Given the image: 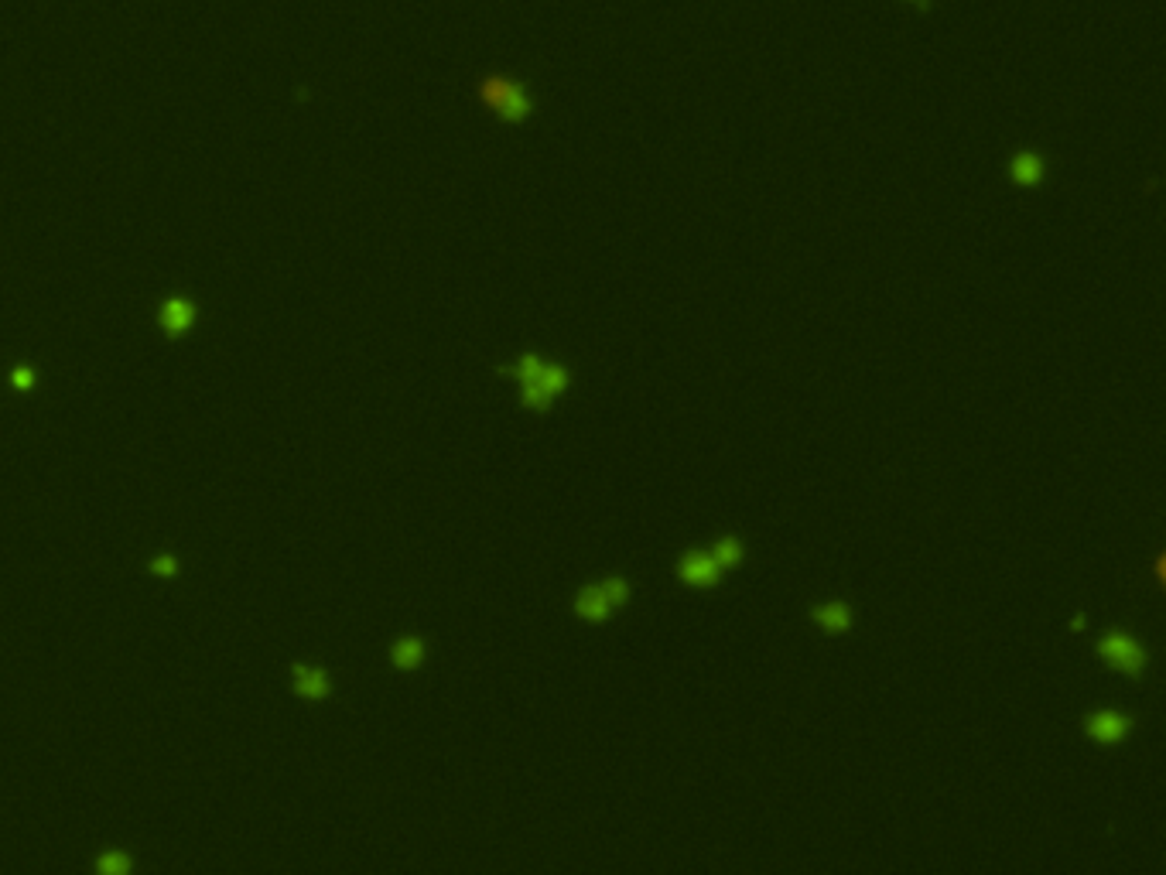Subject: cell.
Returning a JSON list of instances; mask_svg holds the SVG:
<instances>
[{
    "mask_svg": "<svg viewBox=\"0 0 1166 875\" xmlns=\"http://www.w3.org/2000/svg\"><path fill=\"white\" fill-rule=\"evenodd\" d=\"M1084 626H1088V616H1081V612H1078V616L1071 619V633H1081Z\"/></svg>",
    "mask_w": 1166,
    "mask_h": 875,
    "instance_id": "obj_14",
    "label": "cell"
},
{
    "mask_svg": "<svg viewBox=\"0 0 1166 875\" xmlns=\"http://www.w3.org/2000/svg\"><path fill=\"white\" fill-rule=\"evenodd\" d=\"M1095 657L1102 660V667L1122 677H1143L1149 664V650L1125 629H1108L1105 636H1098Z\"/></svg>",
    "mask_w": 1166,
    "mask_h": 875,
    "instance_id": "obj_3",
    "label": "cell"
},
{
    "mask_svg": "<svg viewBox=\"0 0 1166 875\" xmlns=\"http://www.w3.org/2000/svg\"><path fill=\"white\" fill-rule=\"evenodd\" d=\"M572 609H575V616L582 619V623H592V626L606 623V619L616 612V609H613V602L606 599V592H602V585H599V582H589V585L578 588Z\"/></svg>",
    "mask_w": 1166,
    "mask_h": 875,
    "instance_id": "obj_7",
    "label": "cell"
},
{
    "mask_svg": "<svg viewBox=\"0 0 1166 875\" xmlns=\"http://www.w3.org/2000/svg\"><path fill=\"white\" fill-rule=\"evenodd\" d=\"M811 619H814V626H818L821 633H828V636H845L848 629H852V605L842 602V599L818 602V605L811 609Z\"/></svg>",
    "mask_w": 1166,
    "mask_h": 875,
    "instance_id": "obj_9",
    "label": "cell"
},
{
    "mask_svg": "<svg viewBox=\"0 0 1166 875\" xmlns=\"http://www.w3.org/2000/svg\"><path fill=\"white\" fill-rule=\"evenodd\" d=\"M674 575L688 588H715L725 578L719 564L712 561V554L701 551V547H691V551L681 554L678 564H674Z\"/></svg>",
    "mask_w": 1166,
    "mask_h": 875,
    "instance_id": "obj_5",
    "label": "cell"
},
{
    "mask_svg": "<svg viewBox=\"0 0 1166 875\" xmlns=\"http://www.w3.org/2000/svg\"><path fill=\"white\" fill-rule=\"evenodd\" d=\"M479 100H483L489 110H493L496 120L503 124H527L534 117L537 103L530 96V89L513 76H503V72H489V76L479 79Z\"/></svg>",
    "mask_w": 1166,
    "mask_h": 875,
    "instance_id": "obj_2",
    "label": "cell"
},
{
    "mask_svg": "<svg viewBox=\"0 0 1166 875\" xmlns=\"http://www.w3.org/2000/svg\"><path fill=\"white\" fill-rule=\"evenodd\" d=\"M500 373L517 383L520 407L530 414H548L554 400L565 397L572 387V370L558 359H544L541 353H520L513 363L500 366Z\"/></svg>",
    "mask_w": 1166,
    "mask_h": 875,
    "instance_id": "obj_1",
    "label": "cell"
},
{
    "mask_svg": "<svg viewBox=\"0 0 1166 875\" xmlns=\"http://www.w3.org/2000/svg\"><path fill=\"white\" fill-rule=\"evenodd\" d=\"M1132 725H1136V722H1132L1125 711H1119V708H1098V711H1091V715L1084 718V735H1088L1095 746L1112 749V746H1122V742L1129 739Z\"/></svg>",
    "mask_w": 1166,
    "mask_h": 875,
    "instance_id": "obj_4",
    "label": "cell"
},
{
    "mask_svg": "<svg viewBox=\"0 0 1166 875\" xmlns=\"http://www.w3.org/2000/svg\"><path fill=\"white\" fill-rule=\"evenodd\" d=\"M421 657H424V646L418 640H404V643H397V650H394L397 667H418Z\"/></svg>",
    "mask_w": 1166,
    "mask_h": 875,
    "instance_id": "obj_12",
    "label": "cell"
},
{
    "mask_svg": "<svg viewBox=\"0 0 1166 875\" xmlns=\"http://www.w3.org/2000/svg\"><path fill=\"white\" fill-rule=\"evenodd\" d=\"M903 4L917 7V11H927V7H931V0H903Z\"/></svg>",
    "mask_w": 1166,
    "mask_h": 875,
    "instance_id": "obj_15",
    "label": "cell"
},
{
    "mask_svg": "<svg viewBox=\"0 0 1166 875\" xmlns=\"http://www.w3.org/2000/svg\"><path fill=\"white\" fill-rule=\"evenodd\" d=\"M192 322H195V305L185 298V294H168V298L161 301L158 325L165 329V335L178 339V335H185L192 329Z\"/></svg>",
    "mask_w": 1166,
    "mask_h": 875,
    "instance_id": "obj_8",
    "label": "cell"
},
{
    "mask_svg": "<svg viewBox=\"0 0 1166 875\" xmlns=\"http://www.w3.org/2000/svg\"><path fill=\"white\" fill-rule=\"evenodd\" d=\"M602 592H606V599L613 602V609H623L626 602H630V595H633V588H630V582H626L623 575H609V578H602Z\"/></svg>",
    "mask_w": 1166,
    "mask_h": 875,
    "instance_id": "obj_11",
    "label": "cell"
},
{
    "mask_svg": "<svg viewBox=\"0 0 1166 875\" xmlns=\"http://www.w3.org/2000/svg\"><path fill=\"white\" fill-rule=\"evenodd\" d=\"M1047 154L1037 151V147H1023V151H1016L1013 158H1009V182L1016 188H1040L1043 178H1047Z\"/></svg>",
    "mask_w": 1166,
    "mask_h": 875,
    "instance_id": "obj_6",
    "label": "cell"
},
{
    "mask_svg": "<svg viewBox=\"0 0 1166 875\" xmlns=\"http://www.w3.org/2000/svg\"><path fill=\"white\" fill-rule=\"evenodd\" d=\"M708 554H712V561L719 564L722 575H725V571H736L739 564L746 561V544H742L736 534H722L719 541L708 547Z\"/></svg>",
    "mask_w": 1166,
    "mask_h": 875,
    "instance_id": "obj_10",
    "label": "cell"
},
{
    "mask_svg": "<svg viewBox=\"0 0 1166 875\" xmlns=\"http://www.w3.org/2000/svg\"><path fill=\"white\" fill-rule=\"evenodd\" d=\"M28 380H35V373H28V370L14 373V383H18V387H28Z\"/></svg>",
    "mask_w": 1166,
    "mask_h": 875,
    "instance_id": "obj_13",
    "label": "cell"
}]
</instances>
